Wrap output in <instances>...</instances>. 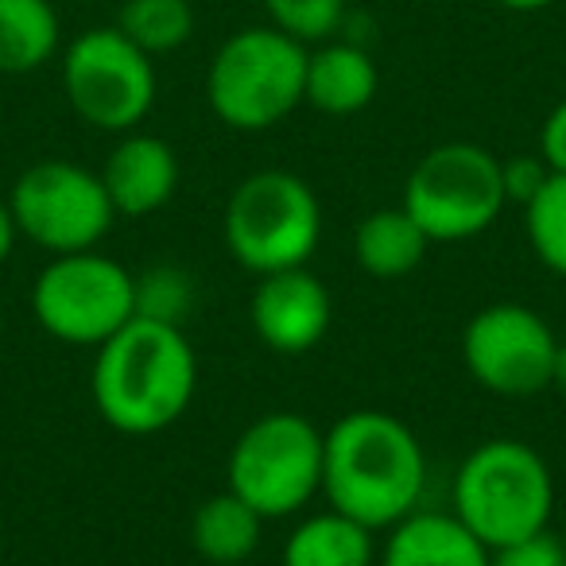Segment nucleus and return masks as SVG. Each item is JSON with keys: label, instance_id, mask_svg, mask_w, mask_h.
Segmentation results:
<instances>
[{"label": "nucleus", "instance_id": "f257e3e1", "mask_svg": "<svg viewBox=\"0 0 566 566\" xmlns=\"http://www.w3.org/2000/svg\"><path fill=\"white\" fill-rule=\"evenodd\" d=\"M423 489V442L392 411H349L323 431L326 509L342 512L373 532H388L419 509Z\"/></svg>", "mask_w": 566, "mask_h": 566}, {"label": "nucleus", "instance_id": "f03ea898", "mask_svg": "<svg viewBox=\"0 0 566 566\" xmlns=\"http://www.w3.org/2000/svg\"><path fill=\"white\" fill-rule=\"evenodd\" d=\"M97 416L120 434H159L175 427L198 392V354L187 331L133 315L102 342L90 373Z\"/></svg>", "mask_w": 566, "mask_h": 566}, {"label": "nucleus", "instance_id": "7ed1b4c3", "mask_svg": "<svg viewBox=\"0 0 566 566\" xmlns=\"http://www.w3.org/2000/svg\"><path fill=\"white\" fill-rule=\"evenodd\" d=\"M450 512L489 551L543 532L555 512V478L547 458L520 439L478 442L454 473Z\"/></svg>", "mask_w": 566, "mask_h": 566}, {"label": "nucleus", "instance_id": "20e7f679", "mask_svg": "<svg viewBox=\"0 0 566 566\" xmlns=\"http://www.w3.org/2000/svg\"><path fill=\"white\" fill-rule=\"evenodd\" d=\"M307 51L272 24L233 32L206 66L210 113L237 133L275 128L303 105Z\"/></svg>", "mask_w": 566, "mask_h": 566}, {"label": "nucleus", "instance_id": "39448f33", "mask_svg": "<svg viewBox=\"0 0 566 566\" xmlns=\"http://www.w3.org/2000/svg\"><path fill=\"white\" fill-rule=\"evenodd\" d=\"M221 237L229 256L252 275L303 268L323 241V202L295 171L264 167L233 187L221 213Z\"/></svg>", "mask_w": 566, "mask_h": 566}, {"label": "nucleus", "instance_id": "423d86ee", "mask_svg": "<svg viewBox=\"0 0 566 566\" xmlns=\"http://www.w3.org/2000/svg\"><path fill=\"white\" fill-rule=\"evenodd\" d=\"M226 489L264 520L300 516L323 496V427L300 411H264L237 434Z\"/></svg>", "mask_w": 566, "mask_h": 566}, {"label": "nucleus", "instance_id": "0eeeda50", "mask_svg": "<svg viewBox=\"0 0 566 566\" xmlns=\"http://www.w3.org/2000/svg\"><path fill=\"white\" fill-rule=\"evenodd\" d=\"M400 206L416 218L431 244L473 241L493 229L509 206L501 159L470 140L434 144L408 171Z\"/></svg>", "mask_w": 566, "mask_h": 566}, {"label": "nucleus", "instance_id": "6e6552de", "mask_svg": "<svg viewBox=\"0 0 566 566\" xmlns=\"http://www.w3.org/2000/svg\"><path fill=\"white\" fill-rule=\"evenodd\" d=\"M32 315L55 342L97 349L136 315V275L97 249L51 256L32 283Z\"/></svg>", "mask_w": 566, "mask_h": 566}, {"label": "nucleus", "instance_id": "1a4fd4ad", "mask_svg": "<svg viewBox=\"0 0 566 566\" xmlns=\"http://www.w3.org/2000/svg\"><path fill=\"white\" fill-rule=\"evenodd\" d=\"M9 210L17 233L51 256L97 249L117 221L102 175L74 159H40L24 167L9 190Z\"/></svg>", "mask_w": 566, "mask_h": 566}, {"label": "nucleus", "instance_id": "9d476101", "mask_svg": "<svg viewBox=\"0 0 566 566\" xmlns=\"http://www.w3.org/2000/svg\"><path fill=\"white\" fill-rule=\"evenodd\" d=\"M63 94L74 117L97 133L125 136L156 105V59L117 28H90L66 43Z\"/></svg>", "mask_w": 566, "mask_h": 566}, {"label": "nucleus", "instance_id": "9b49d317", "mask_svg": "<svg viewBox=\"0 0 566 566\" xmlns=\"http://www.w3.org/2000/svg\"><path fill=\"white\" fill-rule=\"evenodd\" d=\"M558 334L524 303H489L462 331V365L485 392L524 400L551 388Z\"/></svg>", "mask_w": 566, "mask_h": 566}, {"label": "nucleus", "instance_id": "f8f14e48", "mask_svg": "<svg viewBox=\"0 0 566 566\" xmlns=\"http://www.w3.org/2000/svg\"><path fill=\"white\" fill-rule=\"evenodd\" d=\"M249 323L260 346L283 357H300L311 354L326 338L334 323V300L326 292V283L307 264L256 275V292L249 300Z\"/></svg>", "mask_w": 566, "mask_h": 566}, {"label": "nucleus", "instance_id": "ddd939ff", "mask_svg": "<svg viewBox=\"0 0 566 566\" xmlns=\"http://www.w3.org/2000/svg\"><path fill=\"white\" fill-rule=\"evenodd\" d=\"M117 218H151L179 190V156L167 140L148 133H125L97 167Z\"/></svg>", "mask_w": 566, "mask_h": 566}, {"label": "nucleus", "instance_id": "4468645a", "mask_svg": "<svg viewBox=\"0 0 566 566\" xmlns=\"http://www.w3.org/2000/svg\"><path fill=\"white\" fill-rule=\"evenodd\" d=\"M377 566H489V547L450 509H416L388 527Z\"/></svg>", "mask_w": 566, "mask_h": 566}, {"label": "nucleus", "instance_id": "2eb2a0df", "mask_svg": "<svg viewBox=\"0 0 566 566\" xmlns=\"http://www.w3.org/2000/svg\"><path fill=\"white\" fill-rule=\"evenodd\" d=\"M380 74L373 55L354 40H326L307 51V86L303 105L323 117H357L373 105Z\"/></svg>", "mask_w": 566, "mask_h": 566}, {"label": "nucleus", "instance_id": "dca6fc26", "mask_svg": "<svg viewBox=\"0 0 566 566\" xmlns=\"http://www.w3.org/2000/svg\"><path fill=\"white\" fill-rule=\"evenodd\" d=\"M268 520L241 501L233 489L210 493L190 516V547L206 566H244L260 547Z\"/></svg>", "mask_w": 566, "mask_h": 566}, {"label": "nucleus", "instance_id": "f3484780", "mask_svg": "<svg viewBox=\"0 0 566 566\" xmlns=\"http://www.w3.org/2000/svg\"><path fill=\"white\" fill-rule=\"evenodd\" d=\"M427 252L431 241L403 206L365 213L354 229V260L369 280H403L423 264Z\"/></svg>", "mask_w": 566, "mask_h": 566}, {"label": "nucleus", "instance_id": "a211bd4d", "mask_svg": "<svg viewBox=\"0 0 566 566\" xmlns=\"http://www.w3.org/2000/svg\"><path fill=\"white\" fill-rule=\"evenodd\" d=\"M377 532L334 509L311 512L283 539V566H377Z\"/></svg>", "mask_w": 566, "mask_h": 566}, {"label": "nucleus", "instance_id": "6ab92c4d", "mask_svg": "<svg viewBox=\"0 0 566 566\" xmlns=\"http://www.w3.org/2000/svg\"><path fill=\"white\" fill-rule=\"evenodd\" d=\"M63 48L51 0H0V74H32Z\"/></svg>", "mask_w": 566, "mask_h": 566}, {"label": "nucleus", "instance_id": "aec40b11", "mask_svg": "<svg viewBox=\"0 0 566 566\" xmlns=\"http://www.w3.org/2000/svg\"><path fill=\"white\" fill-rule=\"evenodd\" d=\"M125 40H133L148 59L175 55L195 35V9L190 0H125L113 20Z\"/></svg>", "mask_w": 566, "mask_h": 566}, {"label": "nucleus", "instance_id": "412c9836", "mask_svg": "<svg viewBox=\"0 0 566 566\" xmlns=\"http://www.w3.org/2000/svg\"><path fill=\"white\" fill-rule=\"evenodd\" d=\"M524 233L535 260L566 280V175L551 171L547 187L524 206Z\"/></svg>", "mask_w": 566, "mask_h": 566}, {"label": "nucleus", "instance_id": "4be33fe9", "mask_svg": "<svg viewBox=\"0 0 566 566\" xmlns=\"http://www.w3.org/2000/svg\"><path fill=\"white\" fill-rule=\"evenodd\" d=\"M268 24L303 48L334 40L349 20V0H264Z\"/></svg>", "mask_w": 566, "mask_h": 566}, {"label": "nucleus", "instance_id": "5701e85b", "mask_svg": "<svg viewBox=\"0 0 566 566\" xmlns=\"http://www.w3.org/2000/svg\"><path fill=\"white\" fill-rule=\"evenodd\" d=\"M190 300H195L190 280L182 272H175V268H156L148 275H136V315L182 326Z\"/></svg>", "mask_w": 566, "mask_h": 566}, {"label": "nucleus", "instance_id": "b1692460", "mask_svg": "<svg viewBox=\"0 0 566 566\" xmlns=\"http://www.w3.org/2000/svg\"><path fill=\"white\" fill-rule=\"evenodd\" d=\"M489 566H566V543L551 527L489 551Z\"/></svg>", "mask_w": 566, "mask_h": 566}, {"label": "nucleus", "instance_id": "393cba45", "mask_svg": "<svg viewBox=\"0 0 566 566\" xmlns=\"http://www.w3.org/2000/svg\"><path fill=\"white\" fill-rule=\"evenodd\" d=\"M501 179H504V198L524 210V206L547 187L551 167L543 164L539 151H535V156H509V159H501Z\"/></svg>", "mask_w": 566, "mask_h": 566}, {"label": "nucleus", "instance_id": "a878e982", "mask_svg": "<svg viewBox=\"0 0 566 566\" xmlns=\"http://www.w3.org/2000/svg\"><path fill=\"white\" fill-rule=\"evenodd\" d=\"M539 156L555 175H566V97L547 113V117H543Z\"/></svg>", "mask_w": 566, "mask_h": 566}, {"label": "nucleus", "instance_id": "bb28decb", "mask_svg": "<svg viewBox=\"0 0 566 566\" xmlns=\"http://www.w3.org/2000/svg\"><path fill=\"white\" fill-rule=\"evenodd\" d=\"M20 233H17V221H12V210H9V198H0V264L12 256L17 249Z\"/></svg>", "mask_w": 566, "mask_h": 566}, {"label": "nucleus", "instance_id": "cd10ccee", "mask_svg": "<svg viewBox=\"0 0 566 566\" xmlns=\"http://www.w3.org/2000/svg\"><path fill=\"white\" fill-rule=\"evenodd\" d=\"M551 388L566 396V338H558V349H555V373H551Z\"/></svg>", "mask_w": 566, "mask_h": 566}, {"label": "nucleus", "instance_id": "c85d7f7f", "mask_svg": "<svg viewBox=\"0 0 566 566\" xmlns=\"http://www.w3.org/2000/svg\"><path fill=\"white\" fill-rule=\"evenodd\" d=\"M493 4H501V9H509V12H543V9H551L555 0H493Z\"/></svg>", "mask_w": 566, "mask_h": 566}, {"label": "nucleus", "instance_id": "c756f323", "mask_svg": "<svg viewBox=\"0 0 566 566\" xmlns=\"http://www.w3.org/2000/svg\"><path fill=\"white\" fill-rule=\"evenodd\" d=\"M0 342H4V318H0Z\"/></svg>", "mask_w": 566, "mask_h": 566}]
</instances>
